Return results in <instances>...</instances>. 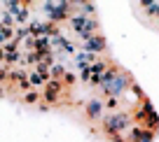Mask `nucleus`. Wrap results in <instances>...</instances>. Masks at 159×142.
<instances>
[{
  "mask_svg": "<svg viewBox=\"0 0 159 142\" xmlns=\"http://www.w3.org/2000/svg\"><path fill=\"white\" fill-rule=\"evenodd\" d=\"M73 26H75V28H77L82 35H84V37L91 33V30H94V21H89V19H82V16L73 19Z\"/></svg>",
  "mask_w": 159,
  "mask_h": 142,
  "instance_id": "nucleus-1",
  "label": "nucleus"
},
{
  "mask_svg": "<svg viewBox=\"0 0 159 142\" xmlns=\"http://www.w3.org/2000/svg\"><path fill=\"white\" fill-rule=\"evenodd\" d=\"M59 93H61V82H47L45 84V98L47 100H56L59 98Z\"/></svg>",
  "mask_w": 159,
  "mask_h": 142,
  "instance_id": "nucleus-2",
  "label": "nucleus"
},
{
  "mask_svg": "<svg viewBox=\"0 0 159 142\" xmlns=\"http://www.w3.org/2000/svg\"><path fill=\"white\" fill-rule=\"evenodd\" d=\"M26 100H28V103H38V93H35V91L26 93Z\"/></svg>",
  "mask_w": 159,
  "mask_h": 142,
  "instance_id": "nucleus-4",
  "label": "nucleus"
},
{
  "mask_svg": "<svg viewBox=\"0 0 159 142\" xmlns=\"http://www.w3.org/2000/svg\"><path fill=\"white\" fill-rule=\"evenodd\" d=\"M98 110H101L98 103H91V105H89V117H96V114H98Z\"/></svg>",
  "mask_w": 159,
  "mask_h": 142,
  "instance_id": "nucleus-3",
  "label": "nucleus"
}]
</instances>
